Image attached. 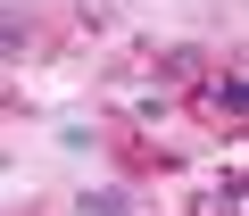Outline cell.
Wrapping results in <instances>:
<instances>
[{
    "instance_id": "6da1fadb",
    "label": "cell",
    "mask_w": 249,
    "mask_h": 216,
    "mask_svg": "<svg viewBox=\"0 0 249 216\" xmlns=\"http://www.w3.org/2000/svg\"><path fill=\"white\" fill-rule=\"evenodd\" d=\"M208 108H216V117H241V75H216V91H208Z\"/></svg>"
},
{
    "instance_id": "7a4b0ae2",
    "label": "cell",
    "mask_w": 249,
    "mask_h": 216,
    "mask_svg": "<svg viewBox=\"0 0 249 216\" xmlns=\"http://www.w3.org/2000/svg\"><path fill=\"white\" fill-rule=\"evenodd\" d=\"M83 216H133V199H124V191H91V199H83Z\"/></svg>"
},
{
    "instance_id": "3957f363",
    "label": "cell",
    "mask_w": 249,
    "mask_h": 216,
    "mask_svg": "<svg viewBox=\"0 0 249 216\" xmlns=\"http://www.w3.org/2000/svg\"><path fill=\"white\" fill-rule=\"evenodd\" d=\"M17 42H34V25H17L9 9H0V50H17Z\"/></svg>"
}]
</instances>
